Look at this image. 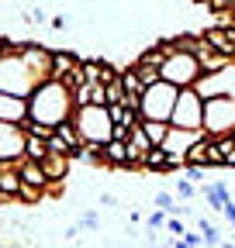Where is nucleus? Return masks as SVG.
Masks as SVG:
<instances>
[{"label": "nucleus", "mask_w": 235, "mask_h": 248, "mask_svg": "<svg viewBox=\"0 0 235 248\" xmlns=\"http://www.w3.org/2000/svg\"><path fill=\"white\" fill-rule=\"evenodd\" d=\"M73 90L63 83V79H45L38 83L32 93H28V117L32 121H42V124H63L69 121L73 114Z\"/></svg>", "instance_id": "1"}, {"label": "nucleus", "mask_w": 235, "mask_h": 248, "mask_svg": "<svg viewBox=\"0 0 235 248\" xmlns=\"http://www.w3.org/2000/svg\"><path fill=\"white\" fill-rule=\"evenodd\" d=\"M73 124L83 141H107L114 138V121H111V110L107 104H86V107H76L73 110Z\"/></svg>", "instance_id": "2"}, {"label": "nucleus", "mask_w": 235, "mask_h": 248, "mask_svg": "<svg viewBox=\"0 0 235 248\" xmlns=\"http://www.w3.org/2000/svg\"><path fill=\"white\" fill-rule=\"evenodd\" d=\"M35 86H38V79H35L32 69H28L21 48H7L4 59H0V90L17 93V97H28Z\"/></svg>", "instance_id": "3"}, {"label": "nucleus", "mask_w": 235, "mask_h": 248, "mask_svg": "<svg viewBox=\"0 0 235 248\" xmlns=\"http://www.w3.org/2000/svg\"><path fill=\"white\" fill-rule=\"evenodd\" d=\"M204 131L211 138L235 135V93L232 90L204 97Z\"/></svg>", "instance_id": "4"}, {"label": "nucleus", "mask_w": 235, "mask_h": 248, "mask_svg": "<svg viewBox=\"0 0 235 248\" xmlns=\"http://www.w3.org/2000/svg\"><path fill=\"white\" fill-rule=\"evenodd\" d=\"M176 97H180V86L169 83V79H159L152 86H145L142 93V117H156V121H169L173 117V107H176Z\"/></svg>", "instance_id": "5"}, {"label": "nucleus", "mask_w": 235, "mask_h": 248, "mask_svg": "<svg viewBox=\"0 0 235 248\" xmlns=\"http://www.w3.org/2000/svg\"><path fill=\"white\" fill-rule=\"evenodd\" d=\"M163 79H169V83H176V86H197L201 83V76H204V69H201V62H197V55L194 52H184V48H173L169 52V59L163 62Z\"/></svg>", "instance_id": "6"}, {"label": "nucleus", "mask_w": 235, "mask_h": 248, "mask_svg": "<svg viewBox=\"0 0 235 248\" xmlns=\"http://www.w3.org/2000/svg\"><path fill=\"white\" fill-rule=\"evenodd\" d=\"M173 128H204V93L197 86H184L180 97H176L173 117H169Z\"/></svg>", "instance_id": "7"}, {"label": "nucleus", "mask_w": 235, "mask_h": 248, "mask_svg": "<svg viewBox=\"0 0 235 248\" xmlns=\"http://www.w3.org/2000/svg\"><path fill=\"white\" fill-rule=\"evenodd\" d=\"M28 131L17 121H0V166H17L24 159Z\"/></svg>", "instance_id": "8"}, {"label": "nucleus", "mask_w": 235, "mask_h": 248, "mask_svg": "<svg viewBox=\"0 0 235 248\" xmlns=\"http://www.w3.org/2000/svg\"><path fill=\"white\" fill-rule=\"evenodd\" d=\"M107 110H111V121H114V138L128 141L132 128H135V124H142V110L125 107V104H107Z\"/></svg>", "instance_id": "9"}, {"label": "nucleus", "mask_w": 235, "mask_h": 248, "mask_svg": "<svg viewBox=\"0 0 235 248\" xmlns=\"http://www.w3.org/2000/svg\"><path fill=\"white\" fill-rule=\"evenodd\" d=\"M149 148H152L149 131H145L142 124H135L132 135H128V169H142V162H145V155H149Z\"/></svg>", "instance_id": "10"}, {"label": "nucleus", "mask_w": 235, "mask_h": 248, "mask_svg": "<svg viewBox=\"0 0 235 248\" xmlns=\"http://www.w3.org/2000/svg\"><path fill=\"white\" fill-rule=\"evenodd\" d=\"M28 117V97H17V93L0 90V121H24Z\"/></svg>", "instance_id": "11"}, {"label": "nucleus", "mask_w": 235, "mask_h": 248, "mask_svg": "<svg viewBox=\"0 0 235 248\" xmlns=\"http://www.w3.org/2000/svg\"><path fill=\"white\" fill-rule=\"evenodd\" d=\"M86 104H107V83H83L73 90V107Z\"/></svg>", "instance_id": "12"}, {"label": "nucleus", "mask_w": 235, "mask_h": 248, "mask_svg": "<svg viewBox=\"0 0 235 248\" xmlns=\"http://www.w3.org/2000/svg\"><path fill=\"white\" fill-rule=\"evenodd\" d=\"M201 197H204V203H208V210H215V214H221V207L232 200V186L228 183H215V186H201Z\"/></svg>", "instance_id": "13"}, {"label": "nucleus", "mask_w": 235, "mask_h": 248, "mask_svg": "<svg viewBox=\"0 0 235 248\" xmlns=\"http://www.w3.org/2000/svg\"><path fill=\"white\" fill-rule=\"evenodd\" d=\"M42 166H45V172H49V179H69V169H73V159L69 155H63V152H49L45 159H42Z\"/></svg>", "instance_id": "14"}, {"label": "nucleus", "mask_w": 235, "mask_h": 248, "mask_svg": "<svg viewBox=\"0 0 235 248\" xmlns=\"http://www.w3.org/2000/svg\"><path fill=\"white\" fill-rule=\"evenodd\" d=\"M76 66H80V55H76V52H59V48H52V79H66Z\"/></svg>", "instance_id": "15"}, {"label": "nucleus", "mask_w": 235, "mask_h": 248, "mask_svg": "<svg viewBox=\"0 0 235 248\" xmlns=\"http://www.w3.org/2000/svg\"><path fill=\"white\" fill-rule=\"evenodd\" d=\"M21 186H24V176H21L17 166H0V190H4V197L17 200Z\"/></svg>", "instance_id": "16"}, {"label": "nucleus", "mask_w": 235, "mask_h": 248, "mask_svg": "<svg viewBox=\"0 0 235 248\" xmlns=\"http://www.w3.org/2000/svg\"><path fill=\"white\" fill-rule=\"evenodd\" d=\"M142 169H145V172H163V169H169V152H166L163 145H152L149 155H145V162H142Z\"/></svg>", "instance_id": "17"}, {"label": "nucleus", "mask_w": 235, "mask_h": 248, "mask_svg": "<svg viewBox=\"0 0 235 248\" xmlns=\"http://www.w3.org/2000/svg\"><path fill=\"white\" fill-rule=\"evenodd\" d=\"M142 128L149 131L152 145H163V141H166V135H169V121H156V117H142Z\"/></svg>", "instance_id": "18"}, {"label": "nucleus", "mask_w": 235, "mask_h": 248, "mask_svg": "<svg viewBox=\"0 0 235 248\" xmlns=\"http://www.w3.org/2000/svg\"><path fill=\"white\" fill-rule=\"evenodd\" d=\"M121 83H125V90L132 93V97H142V93H145V83H142V76H138V69H135V62L121 69Z\"/></svg>", "instance_id": "19"}, {"label": "nucleus", "mask_w": 235, "mask_h": 248, "mask_svg": "<svg viewBox=\"0 0 235 248\" xmlns=\"http://www.w3.org/2000/svg\"><path fill=\"white\" fill-rule=\"evenodd\" d=\"M49 155V141L45 138H35V135H28V145H24V159H35V162H42Z\"/></svg>", "instance_id": "20"}, {"label": "nucleus", "mask_w": 235, "mask_h": 248, "mask_svg": "<svg viewBox=\"0 0 235 248\" xmlns=\"http://www.w3.org/2000/svg\"><path fill=\"white\" fill-rule=\"evenodd\" d=\"M197 231L204 234V245H221V231H218V224L211 221V217H201V221H197Z\"/></svg>", "instance_id": "21"}, {"label": "nucleus", "mask_w": 235, "mask_h": 248, "mask_svg": "<svg viewBox=\"0 0 235 248\" xmlns=\"http://www.w3.org/2000/svg\"><path fill=\"white\" fill-rule=\"evenodd\" d=\"M21 124H24V131H28V135H35V138H45V141L55 135V128H52V124H42V121H32V117H24Z\"/></svg>", "instance_id": "22"}, {"label": "nucleus", "mask_w": 235, "mask_h": 248, "mask_svg": "<svg viewBox=\"0 0 235 248\" xmlns=\"http://www.w3.org/2000/svg\"><path fill=\"white\" fill-rule=\"evenodd\" d=\"M125 100H128V90H125L121 76H114V79L107 83V104H125Z\"/></svg>", "instance_id": "23"}, {"label": "nucleus", "mask_w": 235, "mask_h": 248, "mask_svg": "<svg viewBox=\"0 0 235 248\" xmlns=\"http://www.w3.org/2000/svg\"><path fill=\"white\" fill-rule=\"evenodd\" d=\"M80 228H83V231H101V214H97L94 207H83V214H80Z\"/></svg>", "instance_id": "24"}, {"label": "nucleus", "mask_w": 235, "mask_h": 248, "mask_svg": "<svg viewBox=\"0 0 235 248\" xmlns=\"http://www.w3.org/2000/svg\"><path fill=\"white\" fill-rule=\"evenodd\" d=\"M135 69H138V76H142V83H145V86H152V83H159V79H163V73H159L156 66H145V62H135Z\"/></svg>", "instance_id": "25"}, {"label": "nucleus", "mask_w": 235, "mask_h": 248, "mask_svg": "<svg viewBox=\"0 0 235 248\" xmlns=\"http://www.w3.org/2000/svg\"><path fill=\"white\" fill-rule=\"evenodd\" d=\"M173 186H176V197H180V200H190V197H197V193H201L190 179H173Z\"/></svg>", "instance_id": "26"}, {"label": "nucleus", "mask_w": 235, "mask_h": 248, "mask_svg": "<svg viewBox=\"0 0 235 248\" xmlns=\"http://www.w3.org/2000/svg\"><path fill=\"white\" fill-rule=\"evenodd\" d=\"M166 231H169V234H173V238H180V234H184V231H187V224H184V221H180V214H176V217H173V214H169V217H166Z\"/></svg>", "instance_id": "27"}, {"label": "nucleus", "mask_w": 235, "mask_h": 248, "mask_svg": "<svg viewBox=\"0 0 235 248\" xmlns=\"http://www.w3.org/2000/svg\"><path fill=\"white\" fill-rule=\"evenodd\" d=\"M166 217H169V214H166L163 207L149 210V228H156V231H159V228H166Z\"/></svg>", "instance_id": "28"}]
</instances>
